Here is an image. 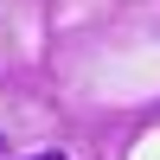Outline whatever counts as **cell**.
I'll return each instance as SVG.
<instances>
[{"instance_id":"1","label":"cell","mask_w":160,"mask_h":160,"mask_svg":"<svg viewBox=\"0 0 160 160\" xmlns=\"http://www.w3.org/2000/svg\"><path fill=\"white\" fill-rule=\"evenodd\" d=\"M38 160H64V154H38Z\"/></svg>"}]
</instances>
